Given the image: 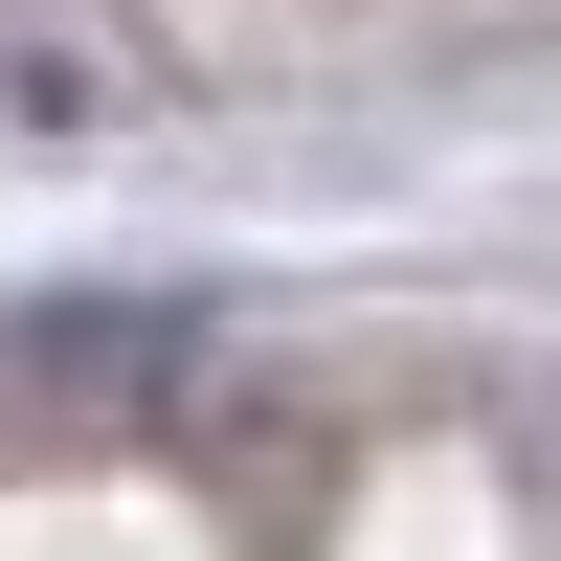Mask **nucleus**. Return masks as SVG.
<instances>
[]
</instances>
